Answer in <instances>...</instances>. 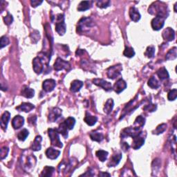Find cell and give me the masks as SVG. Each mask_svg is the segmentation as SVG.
<instances>
[{
    "instance_id": "cell-52",
    "label": "cell",
    "mask_w": 177,
    "mask_h": 177,
    "mask_svg": "<svg viewBox=\"0 0 177 177\" xmlns=\"http://www.w3.org/2000/svg\"><path fill=\"white\" fill-rule=\"evenodd\" d=\"M99 176H111V174H109V173H105V172H101L99 173Z\"/></svg>"
},
{
    "instance_id": "cell-38",
    "label": "cell",
    "mask_w": 177,
    "mask_h": 177,
    "mask_svg": "<svg viewBox=\"0 0 177 177\" xmlns=\"http://www.w3.org/2000/svg\"><path fill=\"white\" fill-rule=\"evenodd\" d=\"M166 129H167V125L165 124V123H163V124H161L159 126H157L156 129L154 130L152 133H153V134H156V135L161 134V133H163L165 131Z\"/></svg>"
},
{
    "instance_id": "cell-43",
    "label": "cell",
    "mask_w": 177,
    "mask_h": 177,
    "mask_svg": "<svg viewBox=\"0 0 177 177\" xmlns=\"http://www.w3.org/2000/svg\"><path fill=\"white\" fill-rule=\"evenodd\" d=\"M177 97V89H174L171 91H169L168 94V98L169 101H175Z\"/></svg>"
},
{
    "instance_id": "cell-49",
    "label": "cell",
    "mask_w": 177,
    "mask_h": 177,
    "mask_svg": "<svg viewBox=\"0 0 177 177\" xmlns=\"http://www.w3.org/2000/svg\"><path fill=\"white\" fill-rule=\"evenodd\" d=\"M31 35H33V37H31V38H34L33 39V42H34V39H36V42L38 41V39H39V33L38 31H35L34 32H33Z\"/></svg>"
},
{
    "instance_id": "cell-28",
    "label": "cell",
    "mask_w": 177,
    "mask_h": 177,
    "mask_svg": "<svg viewBox=\"0 0 177 177\" xmlns=\"http://www.w3.org/2000/svg\"><path fill=\"white\" fill-rule=\"evenodd\" d=\"M145 118L142 116H138L135 120L134 124H133V128L141 130V129L145 125Z\"/></svg>"
},
{
    "instance_id": "cell-19",
    "label": "cell",
    "mask_w": 177,
    "mask_h": 177,
    "mask_svg": "<svg viewBox=\"0 0 177 177\" xmlns=\"http://www.w3.org/2000/svg\"><path fill=\"white\" fill-rule=\"evenodd\" d=\"M129 17L134 22H138L141 19V14L138 12V10L135 7H132L129 9Z\"/></svg>"
},
{
    "instance_id": "cell-6",
    "label": "cell",
    "mask_w": 177,
    "mask_h": 177,
    "mask_svg": "<svg viewBox=\"0 0 177 177\" xmlns=\"http://www.w3.org/2000/svg\"><path fill=\"white\" fill-rule=\"evenodd\" d=\"M122 70V65L121 64L116 65L109 67L107 71V75L109 79H115L118 78L119 75H121V71Z\"/></svg>"
},
{
    "instance_id": "cell-27",
    "label": "cell",
    "mask_w": 177,
    "mask_h": 177,
    "mask_svg": "<svg viewBox=\"0 0 177 177\" xmlns=\"http://www.w3.org/2000/svg\"><path fill=\"white\" fill-rule=\"evenodd\" d=\"M82 86H83V82L82 81H78V80H75V81H73L71 82L70 90L73 93L78 92L81 90Z\"/></svg>"
},
{
    "instance_id": "cell-40",
    "label": "cell",
    "mask_w": 177,
    "mask_h": 177,
    "mask_svg": "<svg viewBox=\"0 0 177 177\" xmlns=\"http://www.w3.org/2000/svg\"><path fill=\"white\" fill-rule=\"evenodd\" d=\"M155 53V48L153 46H149L146 49V51L145 52V55L148 58H152L154 55Z\"/></svg>"
},
{
    "instance_id": "cell-48",
    "label": "cell",
    "mask_w": 177,
    "mask_h": 177,
    "mask_svg": "<svg viewBox=\"0 0 177 177\" xmlns=\"http://www.w3.org/2000/svg\"><path fill=\"white\" fill-rule=\"evenodd\" d=\"M143 109L145 110H148L149 112H154L156 109V106L155 105H146Z\"/></svg>"
},
{
    "instance_id": "cell-22",
    "label": "cell",
    "mask_w": 177,
    "mask_h": 177,
    "mask_svg": "<svg viewBox=\"0 0 177 177\" xmlns=\"http://www.w3.org/2000/svg\"><path fill=\"white\" fill-rule=\"evenodd\" d=\"M10 118H11V113H10L6 111L4 113H3L1 118V127L2 129L4 131H6V129H7V126H8V123L10 120Z\"/></svg>"
},
{
    "instance_id": "cell-46",
    "label": "cell",
    "mask_w": 177,
    "mask_h": 177,
    "mask_svg": "<svg viewBox=\"0 0 177 177\" xmlns=\"http://www.w3.org/2000/svg\"><path fill=\"white\" fill-rule=\"evenodd\" d=\"M4 21L6 25H10L13 21V16L10 14V13H8L7 15L5 16L4 18Z\"/></svg>"
},
{
    "instance_id": "cell-21",
    "label": "cell",
    "mask_w": 177,
    "mask_h": 177,
    "mask_svg": "<svg viewBox=\"0 0 177 177\" xmlns=\"http://www.w3.org/2000/svg\"><path fill=\"white\" fill-rule=\"evenodd\" d=\"M34 108H35V106L33 104H31V103L23 102L19 106L17 107L16 109L18 110L19 112H24L26 113H28L29 112H31V110Z\"/></svg>"
},
{
    "instance_id": "cell-34",
    "label": "cell",
    "mask_w": 177,
    "mask_h": 177,
    "mask_svg": "<svg viewBox=\"0 0 177 177\" xmlns=\"http://www.w3.org/2000/svg\"><path fill=\"white\" fill-rule=\"evenodd\" d=\"M109 153L108 152L105 151V150H98L96 152V156L98 157V159L101 161V162H105L107 159V156H108Z\"/></svg>"
},
{
    "instance_id": "cell-8",
    "label": "cell",
    "mask_w": 177,
    "mask_h": 177,
    "mask_svg": "<svg viewBox=\"0 0 177 177\" xmlns=\"http://www.w3.org/2000/svg\"><path fill=\"white\" fill-rule=\"evenodd\" d=\"M141 132V131L140 129L133 128H133L129 127V128H127L122 130L121 136L123 138H127V137H132V138H133L134 136L139 134Z\"/></svg>"
},
{
    "instance_id": "cell-5",
    "label": "cell",
    "mask_w": 177,
    "mask_h": 177,
    "mask_svg": "<svg viewBox=\"0 0 177 177\" xmlns=\"http://www.w3.org/2000/svg\"><path fill=\"white\" fill-rule=\"evenodd\" d=\"M55 31L60 35H64L66 31V26L65 22V15L58 14L56 18Z\"/></svg>"
},
{
    "instance_id": "cell-14",
    "label": "cell",
    "mask_w": 177,
    "mask_h": 177,
    "mask_svg": "<svg viewBox=\"0 0 177 177\" xmlns=\"http://www.w3.org/2000/svg\"><path fill=\"white\" fill-rule=\"evenodd\" d=\"M162 37L167 42L173 41L175 38V32L172 28L168 27L163 31Z\"/></svg>"
},
{
    "instance_id": "cell-17",
    "label": "cell",
    "mask_w": 177,
    "mask_h": 177,
    "mask_svg": "<svg viewBox=\"0 0 177 177\" xmlns=\"http://www.w3.org/2000/svg\"><path fill=\"white\" fill-rule=\"evenodd\" d=\"M127 88V83L122 79H119L113 85V90L116 93H121Z\"/></svg>"
},
{
    "instance_id": "cell-1",
    "label": "cell",
    "mask_w": 177,
    "mask_h": 177,
    "mask_svg": "<svg viewBox=\"0 0 177 177\" xmlns=\"http://www.w3.org/2000/svg\"><path fill=\"white\" fill-rule=\"evenodd\" d=\"M148 12L151 15L156 16H161L167 18L169 15V10L168 6L164 3L161 2H156L149 6Z\"/></svg>"
},
{
    "instance_id": "cell-13",
    "label": "cell",
    "mask_w": 177,
    "mask_h": 177,
    "mask_svg": "<svg viewBox=\"0 0 177 177\" xmlns=\"http://www.w3.org/2000/svg\"><path fill=\"white\" fill-rule=\"evenodd\" d=\"M62 116V110L58 108V107H54L51 109V111L49 112L48 119L49 121L51 122H55L60 117Z\"/></svg>"
},
{
    "instance_id": "cell-36",
    "label": "cell",
    "mask_w": 177,
    "mask_h": 177,
    "mask_svg": "<svg viewBox=\"0 0 177 177\" xmlns=\"http://www.w3.org/2000/svg\"><path fill=\"white\" fill-rule=\"evenodd\" d=\"M148 85L149 86L150 88L152 89H158L159 86H160V84L159 81H157V80L155 78V77L152 76L151 78L149 79V81L148 82Z\"/></svg>"
},
{
    "instance_id": "cell-47",
    "label": "cell",
    "mask_w": 177,
    "mask_h": 177,
    "mask_svg": "<svg viewBox=\"0 0 177 177\" xmlns=\"http://www.w3.org/2000/svg\"><path fill=\"white\" fill-rule=\"evenodd\" d=\"M36 121H37V117L35 115H31L28 118V122L31 125H35L36 123Z\"/></svg>"
},
{
    "instance_id": "cell-45",
    "label": "cell",
    "mask_w": 177,
    "mask_h": 177,
    "mask_svg": "<svg viewBox=\"0 0 177 177\" xmlns=\"http://www.w3.org/2000/svg\"><path fill=\"white\" fill-rule=\"evenodd\" d=\"M1 49H3L4 46H7L9 44V39L6 36H2L1 38Z\"/></svg>"
},
{
    "instance_id": "cell-9",
    "label": "cell",
    "mask_w": 177,
    "mask_h": 177,
    "mask_svg": "<svg viewBox=\"0 0 177 177\" xmlns=\"http://www.w3.org/2000/svg\"><path fill=\"white\" fill-rule=\"evenodd\" d=\"M54 69L57 71H61V70L65 69L69 70L71 69V65L69 62H66L65 60H63L60 58H58L54 63Z\"/></svg>"
},
{
    "instance_id": "cell-12",
    "label": "cell",
    "mask_w": 177,
    "mask_h": 177,
    "mask_svg": "<svg viewBox=\"0 0 177 177\" xmlns=\"http://www.w3.org/2000/svg\"><path fill=\"white\" fill-rule=\"evenodd\" d=\"M93 84L96 85V86H101V87H102L106 91H112V84L109 82L105 81V80L96 78L93 80Z\"/></svg>"
},
{
    "instance_id": "cell-51",
    "label": "cell",
    "mask_w": 177,
    "mask_h": 177,
    "mask_svg": "<svg viewBox=\"0 0 177 177\" xmlns=\"http://www.w3.org/2000/svg\"><path fill=\"white\" fill-rule=\"evenodd\" d=\"M121 148L122 150L124 152H127L129 149V145H128V143H122L121 144Z\"/></svg>"
},
{
    "instance_id": "cell-2",
    "label": "cell",
    "mask_w": 177,
    "mask_h": 177,
    "mask_svg": "<svg viewBox=\"0 0 177 177\" xmlns=\"http://www.w3.org/2000/svg\"><path fill=\"white\" fill-rule=\"evenodd\" d=\"M37 163V158L31 153L23 154L21 157V165L26 172H31L35 168Z\"/></svg>"
},
{
    "instance_id": "cell-15",
    "label": "cell",
    "mask_w": 177,
    "mask_h": 177,
    "mask_svg": "<svg viewBox=\"0 0 177 177\" xmlns=\"http://www.w3.org/2000/svg\"><path fill=\"white\" fill-rule=\"evenodd\" d=\"M56 82L53 79H47L43 82L42 88L46 92H51L55 89Z\"/></svg>"
},
{
    "instance_id": "cell-31",
    "label": "cell",
    "mask_w": 177,
    "mask_h": 177,
    "mask_svg": "<svg viewBox=\"0 0 177 177\" xmlns=\"http://www.w3.org/2000/svg\"><path fill=\"white\" fill-rule=\"evenodd\" d=\"M113 106H114V102L112 98H109L107 100V101L106 102L105 107H104V112L106 114H109L110 113L112 112Z\"/></svg>"
},
{
    "instance_id": "cell-10",
    "label": "cell",
    "mask_w": 177,
    "mask_h": 177,
    "mask_svg": "<svg viewBox=\"0 0 177 177\" xmlns=\"http://www.w3.org/2000/svg\"><path fill=\"white\" fill-rule=\"evenodd\" d=\"M165 20V18H163V17L156 16L151 22L153 30H154V31H159V30H161L164 26Z\"/></svg>"
},
{
    "instance_id": "cell-7",
    "label": "cell",
    "mask_w": 177,
    "mask_h": 177,
    "mask_svg": "<svg viewBox=\"0 0 177 177\" xmlns=\"http://www.w3.org/2000/svg\"><path fill=\"white\" fill-rule=\"evenodd\" d=\"M33 71L35 72L37 74H41L44 71V63H43V60L40 57H36L33 60Z\"/></svg>"
},
{
    "instance_id": "cell-35",
    "label": "cell",
    "mask_w": 177,
    "mask_h": 177,
    "mask_svg": "<svg viewBox=\"0 0 177 177\" xmlns=\"http://www.w3.org/2000/svg\"><path fill=\"white\" fill-rule=\"evenodd\" d=\"M68 130L69 129L67 128H66V126L65 125L64 122H62L61 124H60L59 128L58 129L59 133H61L65 138H66L68 137Z\"/></svg>"
},
{
    "instance_id": "cell-50",
    "label": "cell",
    "mask_w": 177,
    "mask_h": 177,
    "mask_svg": "<svg viewBox=\"0 0 177 177\" xmlns=\"http://www.w3.org/2000/svg\"><path fill=\"white\" fill-rule=\"evenodd\" d=\"M42 2H43L42 1H38V0H33V1L31 2V4L33 7L35 8L37 6H38L41 4H42Z\"/></svg>"
},
{
    "instance_id": "cell-39",
    "label": "cell",
    "mask_w": 177,
    "mask_h": 177,
    "mask_svg": "<svg viewBox=\"0 0 177 177\" xmlns=\"http://www.w3.org/2000/svg\"><path fill=\"white\" fill-rule=\"evenodd\" d=\"M29 134V132L26 129H23L18 133V138L21 141H24Z\"/></svg>"
},
{
    "instance_id": "cell-25",
    "label": "cell",
    "mask_w": 177,
    "mask_h": 177,
    "mask_svg": "<svg viewBox=\"0 0 177 177\" xmlns=\"http://www.w3.org/2000/svg\"><path fill=\"white\" fill-rule=\"evenodd\" d=\"M22 95L26 98H32L35 95V91L33 89L28 87L27 86H24L22 89Z\"/></svg>"
},
{
    "instance_id": "cell-33",
    "label": "cell",
    "mask_w": 177,
    "mask_h": 177,
    "mask_svg": "<svg viewBox=\"0 0 177 177\" xmlns=\"http://www.w3.org/2000/svg\"><path fill=\"white\" fill-rule=\"evenodd\" d=\"M55 172V168L51 166H46L43 169L42 173L40 174L41 176H51L53 175V172Z\"/></svg>"
},
{
    "instance_id": "cell-41",
    "label": "cell",
    "mask_w": 177,
    "mask_h": 177,
    "mask_svg": "<svg viewBox=\"0 0 177 177\" xmlns=\"http://www.w3.org/2000/svg\"><path fill=\"white\" fill-rule=\"evenodd\" d=\"M123 55L127 58H131L135 55V51L132 47H125L124 52H123Z\"/></svg>"
},
{
    "instance_id": "cell-24",
    "label": "cell",
    "mask_w": 177,
    "mask_h": 177,
    "mask_svg": "<svg viewBox=\"0 0 177 177\" xmlns=\"http://www.w3.org/2000/svg\"><path fill=\"white\" fill-rule=\"evenodd\" d=\"M84 121L88 125L93 126L96 124L97 121H98V118H97L96 116H92L89 113L86 112L85 114V117L84 118Z\"/></svg>"
},
{
    "instance_id": "cell-4",
    "label": "cell",
    "mask_w": 177,
    "mask_h": 177,
    "mask_svg": "<svg viewBox=\"0 0 177 177\" xmlns=\"http://www.w3.org/2000/svg\"><path fill=\"white\" fill-rule=\"evenodd\" d=\"M91 18H83L80 20L77 25V32L82 33L89 31V29L93 26V23Z\"/></svg>"
},
{
    "instance_id": "cell-3",
    "label": "cell",
    "mask_w": 177,
    "mask_h": 177,
    "mask_svg": "<svg viewBox=\"0 0 177 177\" xmlns=\"http://www.w3.org/2000/svg\"><path fill=\"white\" fill-rule=\"evenodd\" d=\"M48 134L50 138V140H51L52 145L55 147H58L59 148H62L63 144L61 142L60 139V136L58 129H52V128L49 129Z\"/></svg>"
},
{
    "instance_id": "cell-16",
    "label": "cell",
    "mask_w": 177,
    "mask_h": 177,
    "mask_svg": "<svg viewBox=\"0 0 177 177\" xmlns=\"http://www.w3.org/2000/svg\"><path fill=\"white\" fill-rule=\"evenodd\" d=\"M122 159V154L121 152H116L114 153L112 156L111 158L109 159V161L107 163L108 167H115L121 161V160Z\"/></svg>"
},
{
    "instance_id": "cell-42",
    "label": "cell",
    "mask_w": 177,
    "mask_h": 177,
    "mask_svg": "<svg viewBox=\"0 0 177 177\" xmlns=\"http://www.w3.org/2000/svg\"><path fill=\"white\" fill-rule=\"evenodd\" d=\"M111 2L109 0H100L96 3V5L98 8H106L109 6Z\"/></svg>"
},
{
    "instance_id": "cell-18",
    "label": "cell",
    "mask_w": 177,
    "mask_h": 177,
    "mask_svg": "<svg viewBox=\"0 0 177 177\" xmlns=\"http://www.w3.org/2000/svg\"><path fill=\"white\" fill-rule=\"evenodd\" d=\"M24 124V118L22 116L18 115L13 118L12 121V126L15 129L21 128Z\"/></svg>"
},
{
    "instance_id": "cell-26",
    "label": "cell",
    "mask_w": 177,
    "mask_h": 177,
    "mask_svg": "<svg viewBox=\"0 0 177 177\" xmlns=\"http://www.w3.org/2000/svg\"><path fill=\"white\" fill-rule=\"evenodd\" d=\"M90 138H91L92 141H96V142H101L103 138H104V136L102 133H100L97 131H92L91 132H90L89 133Z\"/></svg>"
},
{
    "instance_id": "cell-29",
    "label": "cell",
    "mask_w": 177,
    "mask_h": 177,
    "mask_svg": "<svg viewBox=\"0 0 177 177\" xmlns=\"http://www.w3.org/2000/svg\"><path fill=\"white\" fill-rule=\"evenodd\" d=\"M157 75L161 81H164V80H167L169 78V75L167 71V69L165 67H162L159 69L156 72Z\"/></svg>"
},
{
    "instance_id": "cell-23",
    "label": "cell",
    "mask_w": 177,
    "mask_h": 177,
    "mask_svg": "<svg viewBox=\"0 0 177 177\" xmlns=\"http://www.w3.org/2000/svg\"><path fill=\"white\" fill-rule=\"evenodd\" d=\"M42 141V138L41 136H37L35 137V138L33 141V144L31 147V149L33 150V151H39L42 148V145H41V142Z\"/></svg>"
},
{
    "instance_id": "cell-30",
    "label": "cell",
    "mask_w": 177,
    "mask_h": 177,
    "mask_svg": "<svg viewBox=\"0 0 177 177\" xmlns=\"http://www.w3.org/2000/svg\"><path fill=\"white\" fill-rule=\"evenodd\" d=\"M92 2L90 1H82L78 6V11L80 12L85 11L91 7Z\"/></svg>"
},
{
    "instance_id": "cell-32",
    "label": "cell",
    "mask_w": 177,
    "mask_h": 177,
    "mask_svg": "<svg viewBox=\"0 0 177 177\" xmlns=\"http://www.w3.org/2000/svg\"><path fill=\"white\" fill-rule=\"evenodd\" d=\"M177 57V49L176 46L171 49L167 53L165 58L167 60H175Z\"/></svg>"
},
{
    "instance_id": "cell-11",
    "label": "cell",
    "mask_w": 177,
    "mask_h": 177,
    "mask_svg": "<svg viewBox=\"0 0 177 177\" xmlns=\"http://www.w3.org/2000/svg\"><path fill=\"white\" fill-rule=\"evenodd\" d=\"M143 134V132H141L139 133V134L132 138L133 141H132V147L133 149H138L145 144V138L142 136Z\"/></svg>"
},
{
    "instance_id": "cell-44",
    "label": "cell",
    "mask_w": 177,
    "mask_h": 177,
    "mask_svg": "<svg viewBox=\"0 0 177 177\" xmlns=\"http://www.w3.org/2000/svg\"><path fill=\"white\" fill-rule=\"evenodd\" d=\"M9 152V149L7 147H3L1 149V152H0V156H1V159L3 160L5 159L8 155V153Z\"/></svg>"
},
{
    "instance_id": "cell-37",
    "label": "cell",
    "mask_w": 177,
    "mask_h": 177,
    "mask_svg": "<svg viewBox=\"0 0 177 177\" xmlns=\"http://www.w3.org/2000/svg\"><path fill=\"white\" fill-rule=\"evenodd\" d=\"M65 124L66 126V128H68L69 130H71L73 129L75 124V120L73 117H69L65 121Z\"/></svg>"
},
{
    "instance_id": "cell-53",
    "label": "cell",
    "mask_w": 177,
    "mask_h": 177,
    "mask_svg": "<svg viewBox=\"0 0 177 177\" xmlns=\"http://www.w3.org/2000/svg\"><path fill=\"white\" fill-rule=\"evenodd\" d=\"M176 5H177V3H176V4H174V12L176 13Z\"/></svg>"
},
{
    "instance_id": "cell-20",
    "label": "cell",
    "mask_w": 177,
    "mask_h": 177,
    "mask_svg": "<svg viewBox=\"0 0 177 177\" xmlns=\"http://www.w3.org/2000/svg\"><path fill=\"white\" fill-rule=\"evenodd\" d=\"M45 154L48 159L51 160H55L58 158L60 154V151L55 149L53 148H49L47 149H46Z\"/></svg>"
}]
</instances>
